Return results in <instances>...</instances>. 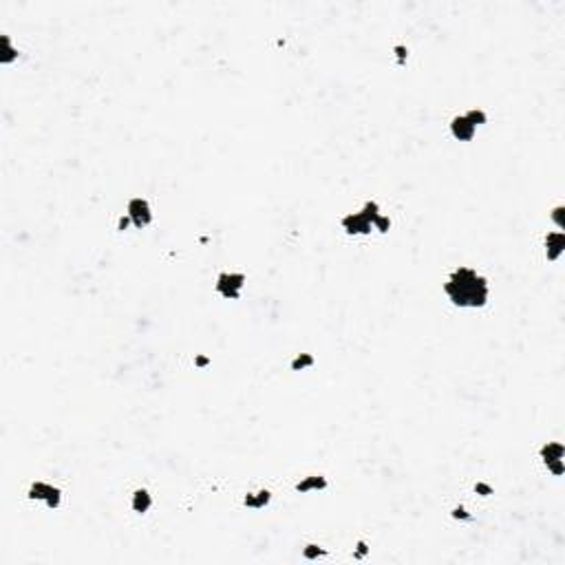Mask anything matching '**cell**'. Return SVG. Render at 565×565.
I'll return each mask as SVG.
<instances>
[{
	"label": "cell",
	"instance_id": "cell-8",
	"mask_svg": "<svg viewBox=\"0 0 565 565\" xmlns=\"http://www.w3.org/2000/svg\"><path fill=\"white\" fill-rule=\"evenodd\" d=\"M325 488H327V479L320 477V475H311V477H305L303 481L296 483V490L303 492V495H307L311 490H325Z\"/></svg>",
	"mask_w": 565,
	"mask_h": 565
},
{
	"label": "cell",
	"instance_id": "cell-6",
	"mask_svg": "<svg viewBox=\"0 0 565 565\" xmlns=\"http://www.w3.org/2000/svg\"><path fill=\"white\" fill-rule=\"evenodd\" d=\"M450 132L459 141H471L475 137V132H477V128L468 122L466 115H459V117H453V122H450Z\"/></svg>",
	"mask_w": 565,
	"mask_h": 565
},
{
	"label": "cell",
	"instance_id": "cell-4",
	"mask_svg": "<svg viewBox=\"0 0 565 565\" xmlns=\"http://www.w3.org/2000/svg\"><path fill=\"white\" fill-rule=\"evenodd\" d=\"M126 215L130 217L132 225L139 227V230H141V227H146L150 221H153V210H150L148 201H146V199H141V197H135V199H130V201H128Z\"/></svg>",
	"mask_w": 565,
	"mask_h": 565
},
{
	"label": "cell",
	"instance_id": "cell-22",
	"mask_svg": "<svg viewBox=\"0 0 565 565\" xmlns=\"http://www.w3.org/2000/svg\"><path fill=\"white\" fill-rule=\"evenodd\" d=\"M453 519H464V521H471L473 517L468 515V512H466V508H464V506H457V508H455V510H453Z\"/></svg>",
	"mask_w": 565,
	"mask_h": 565
},
{
	"label": "cell",
	"instance_id": "cell-24",
	"mask_svg": "<svg viewBox=\"0 0 565 565\" xmlns=\"http://www.w3.org/2000/svg\"><path fill=\"white\" fill-rule=\"evenodd\" d=\"M130 223H132V221H130V217H128V215H126V217H120V221H117V230H120V232L128 230V225H130Z\"/></svg>",
	"mask_w": 565,
	"mask_h": 565
},
{
	"label": "cell",
	"instance_id": "cell-19",
	"mask_svg": "<svg viewBox=\"0 0 565 565\" xmlns=\"http://www.w3.org/2000/svg\"><path fill=\"white\" fill-rule=\"evenodd\" d=\"M563 215H565V208H563V206H557V208L552 210V221L557 223V227H561V230L565 227V219H563Z\"/></svg>",
	"mask_w": 565,
	"mask_h": 565
},
{
	"label": "cell",
	"instance_id": "cell-21",
	"mask_svg": "<svg viewBox=\"0 0 565 565\" xmlns=\"http://www.w3.org/2000/svg\"><path fill=\"white\" fill-rule=\"evenodd\" d=\"M475 492H479L481 497H490V495H492V488L488 486V483L479 481V483H475Z\"/></svg>",
	"mask_w": 565,
	"mask_h": 565
},
{
	"label": "cell",
	"instance_id": "cell-2",
	"mask_svg": "<svg viewBox=\"0 0 565 565\" xmlns=\"http://www.w3.org/2000/svg\"><path fill=\"white\" fill-rule=\"evenodd\" d=\"M27 497L33 501H44L49 508H58L60 501H62V490L51 483H44V481H36L29 486V492Z\"/></svg>",
	"mask_w": 565,
	"mask_h": 565
},
{
	"label": "cell",
	"instance_id": "cell-1",
	"mask_svg": "<svg viewBox=\"0 0 565 565\" xmlns=\"http://www.w3.org/2000/svg\"><path fill=\"white\" fill-rule=\"evenodd\" d=\"M444 292L448 301L455 307L462 309H479L488 303L490 296V287H488V278L477 274L471 267H457L448 276L444 285Z\"/></svg>",
	"mask_w": 565,
	"mask_h": 565
},
{
	"label": "cell",
	"instance_id": "cell-12",
	"mask_svg": "<svg viewBox=\"0 0 565 565\" xmlns=\"http://www.w3.org/2000/svg\"><path fill=\"white\" fill-rule=\"evenodd\" d=\"M309 367H314V355L311 353H301L292 360V371H305Z\"/></svg>",
	"mask_w": 565,
	"mask_h": 565
},
{
	"label": "cell",
	"instance_id": "cell-17",
	"mask_svg": "<svg viewBox=\"0 0 565 565\" xmlns=\"http://www.w3.org/2000/svg\"><path fill=\"white\" fill-rule=\"evenodd\" d=\"M254 497H256V510L265 508L269 501H272V492L269 490H259V492H254Z\"/></svg>",
	"mask_w": 565,
	"mask_h": 565
},
{
	"label": "cell",
	"instance_id": "cell-16",
	"mask_svg": "<svg viewBox=\"0 0 565 565\" xmlns=\"http://www.w3.org/2000/svg\"><path fill=\"white\" fill-rule=\"evenodd\" d=\"M545 466H548V471L554 475V477H561V475L565 473V464L563 459H550V462H545Z\"/></svg>",
	"mask_w": 565,
	"mask_h": 565
},
{
	"label": "cell",
	"instance_id": "cell-14",
	"mask_svg": "<svg viewBox=\"0 0 565 565\" xmlns=\"http://www.w3.org/2000/svg\"><path fill=\"white\" fill-rule=\"evenodd\" d=\"M360 215H362V217H367V219L371 221V225H373V221H376L378 217L382 215V212H380V206H378L376 201H367V203H364V206H362V210H360Z\"/></svg>",
	"mask_w": 565,
	"mask_h": 565
},
{
	"label": "cell",
	"instance_id": "cell-23",
	"mask_svg": "<svg viewBox=\"0 0 565 565\" xmlns=\"http://www.w3.org/2000/svg\"><path fill=\"white\" fill-rule=\"evenodd\" d=\"M395 55H397V64H404L406 58H408V49L406 46H395Z\"/></svg>",
	"mask_w": 565,
	"mask_h": 565
},
{
	"label": "cell",
	"instance_id": "cell-15",
	"mask_svg": "<svg viewBox=\"0 0 565 565\" xmlns=\"http://www.w3.org/2000/svg\"><path fill=\"white\" fill-rule=\"evenodd\" d=\"M325 554H327V550L320 548V545H316V543H309V545H305V548H303V557H305L307 561H314V559L325 557Z\"/></svg>",
	"mask_w": 565,
	"mask_h": 565
},
{
	"label": "cell",
	"instance_id": "cell-18",
	"mask_svg": "<svg viewBox=\"0 0 565 565\" xmlns=\"http://www.w3.org/2000/svg\"><path fill=\"white\" fill-rule=\"evenodd\" d=\"M389 227H391V219L389 217H384V215H380L376 221H373V230H378V232H389Z\"/></svg>",
	"mask_w": 565,
	"mask_h": 565
},
{
	"label": "cell",
	"instance_id": "cell-10",
	"mask_svg": "<svg viewBox=\"0 0 565 565\" xmlns=\"http://www.w3.org/2000/svg\"><path fill=\"white\" fill-rule=\"evenodd\" d=\"M565 448L561 441H548L545 446H541V459L550 462V459H563Z\"/></svg>",
	"mask_w": 565,
	"mask_h": 565
},
{
	"label": "cell",
	"instance_id": "cell-7",
	"mask_svg": "<svg viewBox=\"0 0 565 565\" xmlns=\"http://www.w3.org/2000/svg\"><path fill=\"white\" fill-rule=\"evenodd\" d=\"M565 250V234L561 230L559 232H550L545 236V259L548 261H557L559 256L563 254Z\"/></svg>",
	"mask_w": 565,
	"mask_h": 565
},
{
	"label": "cell",
	"instance_id": "cell-13",
	"mask_svg": "<svg viewBox=\"0 0 565 565\" xmlns=\"http://www.w3.org/2000/svg\"><path fill=\"white\" fill-rule=\"evenodd\" d=\"M466 117H468V122L477 128V126H483L488 122V115H486V111H481V108H471V111L466 113Z\"/></svg>",
	"mask_w": 565,
	"mask_h": 565
},
{
	"label": "cell",
	"instance_id": "cell-9",
	"mask_svg": "<svg viewBox=\"0 0 565 565\" xmlns=\"http://www.w3.org/2000/svg\"><path fill=\"white\" fill-rule=\"evenodd\" d=\"M130 506H132V510H135L137 515H144V512H148L150 506H153V497H150L148 490L139 488V490H135V495H132Z\"/></svg>",
	"mask_w": 565,
	"mask_h": 565
},
{
	"label": "cell",
	"instance_id": "cell-25",
	"mask_svg": "<svg viewBox=\"0 0 565 565\" xmlns=\"http://www.w3.org/2000/svg\"><path fill=\"white\" fill-rule=\"evenodd\" d=\"M208 362H210V360H208L206 355H197V360H194V364H197V367H206Z\"/></svg>",
	"mask_w": 565,
	"mask_h": 565
},
{
	"label": "cell",
	"instance_id": "cell-11",
	"mask_svg": "<svg viewBox=\"0 0 565 565\" xmlns=\"http://www.w3.org/2000/svg\"><path fill=\"white\" fill-rule=\"evenodd\" d=\"M16 58H18V49H13V46H11L9 36H2V55H0V62L9 64V62H13Z\"/></svg>",
	"mask_w": 565,
	"mask_h": 565
},
{
	"label": "cell",
	"instance_id": "cell-5",
	"mask_svg": "<svg viewBox=\"0 0 565 565\" xmlns=\"http://www.w3.org/2000/svg\"><path fill=\"white\" fill-rule=\"evenodd\" d=\"M340 225H343V230L347 232V234H371L373 225L371 221L367 219V217H362L360 212H351V215L343 217V221H340Z\"/></svg>",
	"mask_w": 565,
	"mask_h": 565
},
{
	"label": "cell",
	"instance_id": "cell-3",
	"mask_svg": "<svg viewBox=\"0 0 565 565\" xmlns=\"http://www.w3.org/2000/svg\"><path fill=\"white\" fill-rule=\"evenodd\" d=\"M245 285V274H227L223 272L217 278V292L227 301H236L241 296V289Z\"/></svg>",
	"mask_w": 565,
	"mask_h": 565
},
{
	"label": "cell",
	"instance_id": "cell-20",
	"mask_svg": "<svg viewBox=\"0 0 565 565\" xmlns=\"http://www.w3.org/2000/svg\"><path fill=\"white\" fill-rule=\"evenodd\" d=\"M369 554V545H367V541H358V545H355V552H353V557L355 559H364Z\"/></svg>",
	"mask_w": 565,
	"mask_h": 565
}]
</instances>
